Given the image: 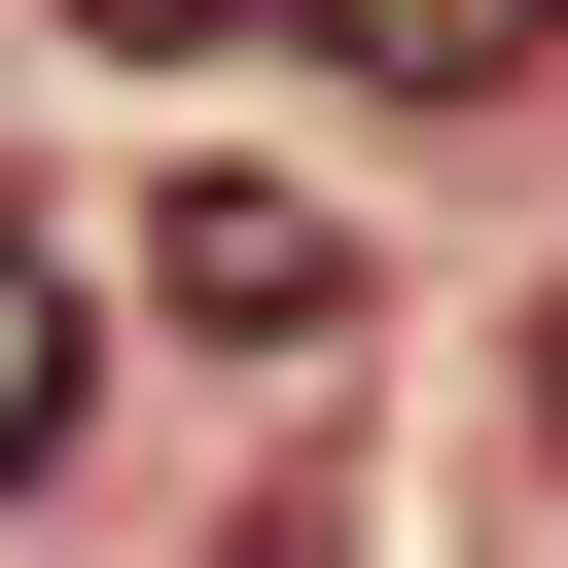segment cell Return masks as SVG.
Returning <instances> with one entry per match:
<instances>
[{
    "label": "cell",
    "instance_id": "7a4b0ae2",
    "mask_svg": "<svg viewBox=\"0 0 568 568\" xmlns=\"http://www.w3.org/2000/svg\"><path fill=\"white\" fill-rule=\"evenodd\" d=\"M284 36H320V71H355V106H497V71H532V36H568V0H284Z\"/></svg>",
    "mask_w": 568,
    "mask_h": 568
},
{
    "label": "cell",
    "instance_id": "277c9868",
    "mask_svg": "<svg viewBox=\"0 0 568 568\" xmlns=\"http://www.w3.org/2000/svg\"><path fill=\"white\" fill-rule=\"evenodd\" d=\"M71 36H106V71H178V36H248V0H71Z\"/></svg>",
    "mask_w": 568,
    "mask_h": 568
},
{
    "label": "cell",
    "instance_id": "3957f363",
    "mask_svg": "<svg viewBox=\"0 0 568 568\" xmlns=\"http://www.w3.org/2000/svg\"><path fill=\"white\" fill-rule=\"evenodd\" d=\"M36 426H71V248L0 213V497H36Z\"/></svg>",
    "mask_w": 568,
    "mask_h": 568
},
{
    "label": "cell",
    "instance_id": "6da1fadb",
    "mask_svg": "<svg viewBox=\"0 0 568 568\" xmlns=\"http://www.w3.org/2000/svg\"><path fill=\"white\" fill-rule=\"evenodd\" d=\"M142 284H178L213 355H320V320H355V213H320V178H178V248H142Z\"/></svg>",
    "mask_w": 568,
    "mask_h": 568
},
{
    "label": "cell",
    "instance_id": "5b68a950",
    "mask_svg": "<svg viewBox=\"0 0 568 568\" xmlns=\"http://www.w3.org/2000/svg\"><path fill=\"white\" fill-rule=\"evenodd\" d=\"M532 426H568V284H532Z\"/></svg>",
    "mask_w": 568,
    "mask_h": 568
}]
</instances>
